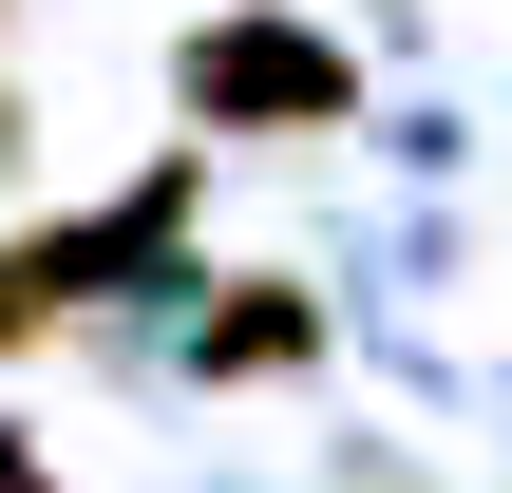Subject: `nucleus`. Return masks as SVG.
I'll return each mask as SVG.
<instances>
[{
	"label": "nucleus",
	"mask_w": 512,
	"mask_h": 493,
	"mask_svg": "<svg viewBox=\"0 0 512 493\" xmlns=\"http://www.w3.org/2000/svg\"><path fill=\"white\" fill-rule=\"evenodd\" d=\"M171 228H190V152H171V171H133V190H114V209H76V228H0V361H19L38 323L114 304V285H171Z\"/></svg>",
	"instance_id": "2"
},
{
	"label": "nucleus",
	"mask_w": 512,
	"mask_h": 493,
	"mask_svg": "<svg viewBox=\"0 0 512 493\" xmlns=\"http://www.w3.org/2000/svg\"><path fill=\"white\" fill-rule=\"evenodd\" d=\"M0 493H57V475H38V456H19V437H0Z\"/></svg>",
	"instance_id": "4"
},
{
	"label": "nucleus",
	"mask_w": 512,
	"mask_h": 493,
	"mask_svg": "<svg viewBox=\"0 0 512 493\" xmlns=\"http://www.w3.org/2000/svg\"><path fill=\"white\" fill-rule=\"evenodd\" d=\"M171 114L190 133H361V57L285 0H228V19L171 38Z\"/></svg>",
	"instance_id": "1"
},
{
	"label": "nucleus",
	"mask_w": 512,
	"mask_h": 493,
	"mask_svg": "<svg viewBox=\"0 0 512 493\" xmlns=\"http://www.w3.org/2000/svg\"><path fill=\"white\" fill-rule=\"evenodd\" d=\"M190 361H209V380H304V361H323V304H304V285H209V304H190Z\"/></svg>",
	"instance_id": "3"
}]
</instances>
